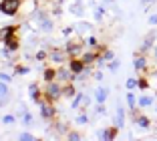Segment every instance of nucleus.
Listing matches in <instances>:
<instances>
[{
    "label": "nucleus",
    "instance_id": "nucleus-1",
    "mask_svg": "<svg viewBox=\"0 0 157 141\" xmlns=\"http://www.w3.org/2000/svg\"><path fill=\"white\" fill-rule=\"evenodd\" d=\"M18 4L20 0H2V4H0V10L4 14H14L18 10Z\"/></svg>",
    "mask_w": 157,
    "mask_h": 141
},
{
    "label": "nucleus",
    "instance_id": "nucleus-2",
    "mask_svg": "<svg viewBox=\"0 0 157 141\" xmlns=\"http://www.w3.org/2000/svg\"><path fill=\"white\" fill-rule=\"evenodd\" d=\"M107 95H109V89H97V91H95V99H97L99 103H105Z\"/></svg>",
    "mask_w": 157,
    "mask_h": 141
},
{
    "label": "nucleus",
    "instance_id": "nucleus-3",
    "mask_svg": "<svg viewBox=\"0 0 157 141\" xmlns=\"http://www.w3.org/2000/svg\"><path fill=\"white\" fill-rule=\"evenodd\" d=\"M40 115H42V117H46V119H48V117H52V115H55V109H52L51 105H42Z\"/></svg>",
    "mask_w": 157,
    "mask_h": 141
},
{
    "label": "nucleus",
    "instance_id": "nucleus-4",
    "mask_svg": "<svg viewBox=\"0 0 157 141\" xmlns=\"http://www.w3.org/2000/svg\"><path fill=\"white\" fill-rule=\"evenodd\" d=\"M59 93H60V89L56 85H51V87H48V95H51L52 99H56V97H59Z\"/></svg>",
    "mask_w": 157,
    "mask_h": 141
},
{
    "label": "nucleus",
    "instance_id": "nucleus-5",
    "mask_svg": "<svg viewBox=\"0 0 157 141\" xmlns=\"http://www.w3.org/2000/svg\"><path fill=\"white\" fill-rule=\"evenodd\" d=\"M71 69H73L75 73H81V71H83V63H81V61H73V63H71Z\"/></svg>",
    "mask_w": 157,
    "mask_h": 141
},
{
    "label": "nucleus",
    "instance_id": "nucleus-6",
    "mask_svg": "<svg viewBox=\"0 0 157 141\" xmlns=\"http://www.w3.org/2000/svg\"><path fill=\"white\" fill-rule=\"evenodd\" d=\"M117 127H123V109H117Z\"/></svg>",
    "mask_w": 157,
    "mask_h": 141
},
{
    "label": "nucleus",
    "instance_id": "nucleus-7",
    "mask_svg": "<svg viewBox=\"0 0 157 141\" xmlns=\"http://www.w3.org/2000/svg\"><path fill=\"white\" fill-rule=\"evenodd\" d=\"M151 103H153L151 97H141V99H139V105H141V107H149Z\"/></svg>",
    "mask_w": 157,
    "mask_h": 141
},
{
    "label": "nucleus",
    "instance_id": "nucleus-8",
    "mask_svg": "<svg viewBox=\"0 0 157 141\" xmlns=\"http://www.w3.org/2000/svg\"><path fill=\"white\" fill-rule=\"evenodd\" d=\"M4 95H8V87H6V83L2 81L0 83V97H4Z\"/></svg>",
    "mask_w": 157,
    "mask_h": 141
},
{
    "label": "nucleus",
    "instance_id": "nucleus-9",
    "mask_svg": "<svg viewBox=\"0 0 157 141\" xmlns=\"http://www.w3.org/2000/svg\"><path fill=\"white\" fill-rule=\"evenodd\" d=\"M139 127H141V129H147V125H149V121H147V117H141V119H139Z\"/></svg>",
    "mask_w": 157,
    "mask_h": 141
},
{
    "label": "nucleus",
    "instance_id": "nucleus-10",
    "mask_svg": "<svg viewBox=\"0 0 157 141\" xmlns=\"http://www.w3.org/2000/svg\"><path fill=\"white\" fill-rule=\"evenodd\" d=\"M143 67H145V59H135V69H137V71L143 69Z\"/></svg>",
    "mask_w": 157,
    "mask_h": 141
},
{
    "label": "nucleus",
    "instance_id": "nucleus-11",
    "mask_svg": "<svg viewBox=\"0 0 157 141\" xmlns=\"http://www.w3.org/2000/svg\"><path fill=\"white\" fill-rule=\"evenodd\" d=\"M127 101H129V107H135V95L133 93H127Z\"/></svg>",
    "mask_w": 157,
    "mask_h": 141
},
{
    "label": "nucleus",
    "instance_id": "nucleus-12",
    "mask_svg": "<svg viewBox=\"0 0 157 141\" xmlns=\"http://www.w3.org/2000/svg\"><path fill=\"white\" fill-rule=\"evenodd\" d=\"M77 28H81V32H87L89 28H91V24H87V22H81V24H78Z\"/></svg>",
    "mask_w": 157,
    "mask_h": 141
},
{
    "label": "nucleus",
    "instance_id": "nucleus-13",
    "mask_svg": "<svg viewBox=\"0 0 157 141\" xmlns=\"http://www.w3.org/2000/svg\"><path fill=\"white\" fill-rule=\"evenodd\" d=\"M51 20H42V30H51Z\"/></svg>",
    "mask_w": 157,
    "mask_h": 141
},
{
    "label": "nucleus",
    "instance_id": "nucleus-14",
    "mask_svg": "<svg viewBox=\"0 0 157 141\" xmlns=\"http://www.w3.org/2000/svg\"><path fill=\"white\" fill-rule=\"evenodd\" d=\"M20 139H24V141H30V139H34V137L30 135V133H22V135H20Z\"/></svg>",
    "mask_w": 157,
    "mask_h": 141
},
{
    "label": "nucleus",
    "instance_id": "nucleus-15",
    "mask_svg": "<svg viewBox=\"0 0 157 141\" xmlns=\"http://www.w3.org/2000/svg\"><path fill=\"white\" fill-rule=\"evenodd\" d=\"M109 69H111V71H117V69H119V61H113V63L109 65Z\"/></svg>",
    "mask_w": 157,
    "mask_h": 141
},
{
    "label": "nucleus",
    "instance_id": "nucleus-16",
    "mask_svg": "<svg viewBox=\"0 0 157 141\" xmlns=\"http://www.w3.org/2000/svg\"><path fill=\"white\" fill-rule=\"evenodd\" d=\"M4 123H6V125H8V123H14V117H12V115H6V117H4Z\"/></svg>",
    "mask_w": 157,
    "mask_h": 141
},
{
    "label": "nucleus",
    "instance_id": "nucleus-17",
    "mask_svg": "<svg viewBox=\"0 0 157 141\" xmlns=\"http://www.w3.org/2000/svg\"><path fill=\"white\" fill-rule=\"evenodd\" d=\"M113 135H115V133H113V131H105V133H103V137H105V139H111Z\"/></svg>",
    "mask_w": 157,
    "mask_h": 141
},
{
    "label": "nucleus",
    "instance_id": "nucleus-18",
    "mask_svg": "<svg viewBox=\"0 0 157 141\" xmlns=\"http://www.w3.org/2000/svg\"><path fill=\"white\" fill-rule=\"evenodd\" d=\"M135 85H137V81H133V79H129V81H127V87H129V89H133Z\"/></svg>",
    "mask_w": 157,
    "mask_h": 141
},
{
    "label": "nucleus",
    "instance_id": "nucleus-19",
    "mask_svg": "<svg viewBox=\"0 0 157 141\" xmlns=\"http://www.w3.org/2000/svg\"><path fill=\"white\" fill-rule=\"evenodd\" d=\"M77 121L78 123H87V117H85V115H81V117H77Z\"/></svg>",
    "mask_w": 157,
    "mask_h": 141
},
{
    "label": "nucleus",
    "instance_id": "nucleus-20",
    "mask_svg": "<svg viewBox=\"0 0 157 141\" xmlns=\"http://www.w3.org/2000/svg\"><path fill=\"white\" fill-rule=\"evenodd\" d=\"M0 79H2L4 83H8V81H10V77H6V75H0Z\"/></svg>",
    "mask_w": 157,
    "mask_h": 141
},
{
    "label": "nucleus",
    "instance_id": "nucleus-21",
    "mask_svg": "<svg viewBox=\"0 0 157 141\" xmlns=\"http://www.w3.org/2000/svg\"><path fill=\"white\" fill-rule=\"evenodd\" d=\"M149 22H151V24H157V16H151V18H149Z\"/></svg>",
    "mask_w": 157,
    "mask_h": 141
},
{
    "label": "nucleus",
    "instance_id": "nucleus-22",
    "mask_svg": "<svg viewBox=\"0 0 157 141\" xmlns=\"http://www.w3.org/2000/svg\"><path fill=\"white\" fill-rule=\"evenodd\" d=\"M155 57H157V49H155Z\"/></svg>",
    "mask_w": 157,
    "mask_h": 141
},
{
    "label": "nucleus",
    "instance_id": "nucleus-23",
    "mask_svg": "<svg viewBox=\"0 0 157 141\" xmlns=\"http://www.w3.org/2000/svg\"><path fill=\"white\" fill-rule=\"evenodd\" d=\"M155 113H157V107H155Z\"/></svg>",
    "mask_w": 157,
    "mask_h": 141
},
{
    "label": "nucleus",
    "instance_id": "nucleus-24",
    "mask_svg": "<svg viewBox=\"0 0 157 141\" xmlns=\"http://www.w3.org/2000/svg\"><path fill=\"white\" fill-rule=\"evenodd\" d=\"M145 2H149V0H145Z\"/></svg>",
    "mask_w": 157,
    "mask_h": 141
}]
</instances>
